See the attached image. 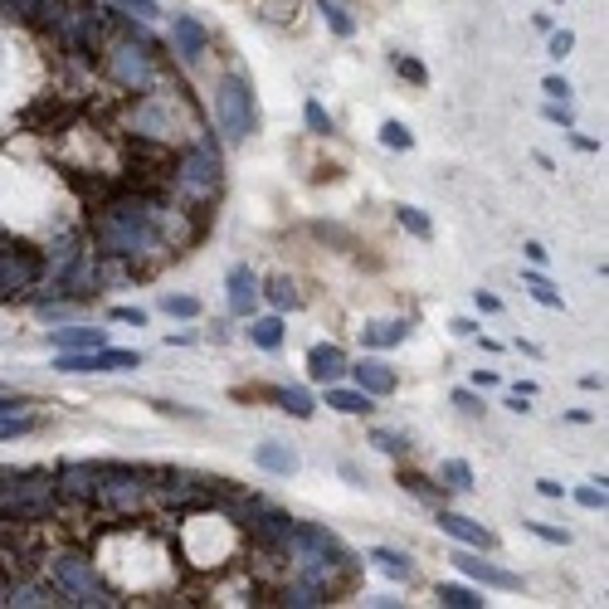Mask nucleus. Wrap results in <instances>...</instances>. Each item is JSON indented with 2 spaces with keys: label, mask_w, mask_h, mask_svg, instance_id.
<instances>
[{
  "label": "nucleus",
  "mask_w": 609,
  "mask_h": 609,
  "mask_svg": "<svg viewBox=\"0 0 609 609\" xmlns=\"http://www.w3.org/2000/svg\"><path fill=\"white\" fill-rule=\"evenodd\" d=\"M161 191H147V186H132V191H113L103 205H93L88 215V239L98 254L108 259H122L132 268V278H147L166 254L161 234H156V210H161Z\"/></svg>",
  "instance_id": "f257e3e1"
},
{
  "label": "nucleus",
  "mask_w": 609,
  "mask_h": 609,
  "mask_svg": "<svg viewBox=\"0 0 609 609\" xmlns=\"http://www.w3.org/2000/svg\"><path fill=\"white\" fill-rule=\"evenodd\" d=\"M220 186H225V156L210 137H195L181 156H171V195L176 205L186 210H210L220 200Z\"/></svg>",
  "instance_id": "f03ea898"
},
{
  "label": "nucleus",
  "mask_w": 609,
  "mask_h": 609,
  "mask_svg": "<svg viewBox=\"0 0 609 609\" xmlns=\"http://www.w3.org/2000/svg\"><path fill=\"white\" fill-rule=\"evenodd\" d=\"M54 468H0V522L10 527H39L54 522Z\"/></svg>",
  "instance_id": "7ed1b4c3"
},
{
  "label": "nucleus",
  "mask_w": 609,
  "mask_h": 609,
  "mask_svg": "<svg viewBox=\"0 0 609 609\" xmlns=\"http://www.w3.org/2000/svg\"><path fill=\"white\" fill-rule=\"evenodd\" d=\"M93 507L113 522H132L152 512V468L147 463H103Z\"/></svg>",
  "instance_id": "20e7f679"
},
{
  "label": "nucleus",
  "mask_w": 609,
  "mask_h": 609,
  "mask_svg": "<svg viewBox=\"0 0 609 609\" xmlns=\"http://www.w3.org/2000/svg\"><path fill=\"white\" fill-rule=\"evenodd\" d=\"M44 575H49V585L69 600V605H83V609H108L117 605V595L98 580V571H93V561L83 556V551H59V556H49V566H44Z\"/></svg>",
  "instance_id": "39448f33"
},
{
  "label": "nucleus",
  "mask_w": 609,
  "mask_h": 609,
  "mask_svg": "<svg viewBox=\"0 0 609 609\" xmlns=\"http://www.w3.org/2000/svg\"><path fill=\"white\" fill-rule=\"evenodd\" d=\"M229 522L239 527V532L249 536L254 546H273V551H283V541H288V532H293V512H283V507H273L268 497L259 493H234L225 502Z\"/></svg>",
  "instance_id": "423d86ee"
},
{
  "label": "nucleus",
  "mask_w": 609,
  "mask_h": 609,
  "mask_svg": "<svg viewBox=\"0 0 609 609\" xmlns=\"http://www.w3.org/2000/svg\"><path fill=\"white\" fill-rule=\"evenodd\" d=\"M215 122L225 142H244L259 132V108H254V83L244 74H225L215 88Z\"/></svg>",
  "instance_id": "0eeeda50"
},
{
  "label": "nucleus",
  "mask_w": 609,
  "mask_h": 609,
  "mask_svg": "<svg viewBox=\"0 0 609 609\" xmlns=\"http://www.w3.org/2000/svg\"><path fill=\"white\" fill-rule=\"evenodd\" d=\"M44 273H49V268H44V254H39L35 244L0 234V303L25 298L30 288L44 283Z\"/></svg>",
  "instance_id": "6e6552de"
},
{
  "label": "nucleus",
  "mask_w": 609,
  "mask_h": 609,
  "mask_svg": "<svg viewBox=\"0 0 609 609\" xmlns=\"http://www.w3.org/2000/svg\"><path fill=\"white\" fill-rule=\"evenodd\" d=\"M103 69H108V78H113L122 93H142L147 98L156 88V54L142 49V44H132V39L103 49Z\"/></svg>",
  "instance_id": "1a4fd4ad"
},
{
  "label": "nucleus",
  "mask_w": 609,
  "mask_h": 609,
  "mask_svg": "<svg viewBox=\"0 0 609 609\" xmlns=\"http://www.w3.org/2000/svg\"><path fill=\"white\" fill-rule=\"evenodd\" d=\"M98 468L103 463H59L54 468V497H59V507H93Z\"/></svg>",
  "instance_id": "9d476101"
},
{
  "label": "nucleus",
  "mask_w": 609,
  "mask_h": 609,
  "mask_svg": "<svg viewBox=\"0 0 609 609\" xmlns=\"http://www.w3.org/2000/svg\"><path fill=\"white\" fill-rule=\"evenodd\" d=\"M449 561H454L468 580L488 585V590H507V595H517V590H522V575L502 571V566H493V561H483V551H473V546H458V551H449Z\"/></svg>",
  "instance_id": "9b49d317"
},
{
  "label": "nucleus",
  "mask_w": 609,
  "mask_h": 609,
  "mask_svg": "<svg viewBox=\"0 0 609 609\" xmlns=\"http://www.w3.org/2000/svg\"><path fill=\"white\" fill-rule=\"evenodd\" d=\"M346 371H351V381L361 385L366 395H376V400L395 395V385H400L395 366H385L381 356H361V361H346Z\"/></svg>",
  "instance_id": "f8f14e48"
},
{
  "label": "nucleus",
  "mask_w": 609,
  "mask_h": 609,
  "mask_svg": "<svg viewBox=\"0 0 609 609\" xmlns=\"http://www.w3.org/2000/svg\"><path fill=\"white\" fill-rule=\"evenodd\" d=\"M171 49L186 59V64H200L210 54V30L195 20V15H171Z\"/></svg>",
  "instance_id": "ddd939ff"
},
{
  "label": "nucleus",
  "mask_w": 609,
  "mask_h": 609,
  "mask_svg": "<svg viewBox=\"0 0 609 609\" xmlns=\"http://www.w3.org/2000/svg\"><path fill=\"white\" fill-rule=\"evenodd\" d=\"M225 298L234 317H254V307H259V273L249 264H234L225 273Z\"/></svg>",
  "instance_id": "4468645a"
},
{
  "label": "nucleus",
  "mask_w": 609,
  "mask_h": 609,
  "mask_svg": "<svg viewBox=\"0 0 609 609\" xmlns=\"http://www.w3.org/2000/svg\"><path fill=\"white\" fill-rule=\"evenodd\" d=\"M439 532L454 536L458 546H473V551H493V532L483 527V522H473V517H463V512H449V507H439Z\"/></svg>",
  "instance_id": "2eb2a0df"
},
{
  "label": "nucleus",
  "mask_w": 609,
  "mask_h": 609,
  "mask_svg": "<svg viewBox=\"0 0 609 609\" xmlns=\"http://www.w3.org/2000/svg\"><path fill=\"white\" fill-rule=\"evenodd\" d=\"M307 376L317 385H332L346 376V351L337 342H317L307 351Z\"/></svg>",
  "instance_id": "dca6fc26"
},
{
  "label": "nucleus",
  "mask_w": 609,
  "mask_h": 609,
  "mask_svg": "<svg viewBox=\"0 0 609 609\" xmlns=\"http://www.w3.org/2000/svg\"><path fill=\"white\" fill-rule=\"evenodd\" d=\"M49 342L54 351H98V346H108V332L103 327H49Z\"/></svg>",
  "instance_id": "f3484780"
},
{
  "label": "nucleus",
  "mask_w": 609,
  "mask_h": 609,
  "mask_svg": "<svg viewBox=\"0 0 609 609\" xmlns=\"http://www.w3.org/2000/svg\"><path fill=\"white\" fill-rule=\"evenodd\" d=\"M410 332H415V322H410V317H390V322H371V327H361V342L371 346V351H390V346L405 342Z\"/></svg>",
  "instance_id": "a211bd4d"
},
{
  "label": "nucleus",
  "mask_w": 609,
  "mask_h": 609,
  "mask_svg": "<svg viewBox=\"0 0 609 609\" xmlns=\"http://www.w3.org/2000/svg\"><path fill=\"white\" fill-rule=\"evenodd\" d=\"M327 405H332V410H337V415H371V410H376V395H366V390H361V385H351V390H346V385H327Z\"/></svg>",
  "instance_id": "6ab92c4d"
},
{
  "label": "nucleus",
  "mask_w": 609,
  "mask_h": 609,
  "mask_svg": "<svg viewBox=\"0 0 609 609\" xmlns=\"http://www.w3.org/2000/svg\"><path fill=\"white\" fill-rule=\"evenodd\" d=\"M366 561H371L381 575H390V580H405V585L415 580V561H410L405 551H395V546H371Z\"/></svg>",
  "instance_id": "aec40b11"
},
{
  "label": "nucleus",
  "mask_w": 609,
  "mask_h": 609,
  "mask_svg": "<svg viewBox=\"0 0 609 609\" xmlns=\"http://www.w3.org/2000/svg\"><path fill=\"white\" fill-rule=\"evenodd\" d=\"M254 463H259L264 473H278V478H288V473H298V454H293L288 444H273V439L254 449Z\"/></svg>",
  "instance_id": "412c9836"
},
{
  "label": "nucleus",
  "mask_w": 609,
  "mask_h": 609,
  "mask_svg": "<svg viewBox=\"0 0 609 609\" xmlns=\"http://www.w3.org/2000/svg\"><path fill=\"white\" fill-rule=\"evenodd\" d=\"M142 366V351H127V346H98L93 351V371L98 376H108V371H137Z\"/></svg>",
  "instance_id": "4be33fe9"
},
{
  "label": "nucleus",
  "mask_w": 609,
  "mask_h": 609,
  "mask_svg": "<svg viewBox=\"0 0 609 609\" xmlns=\"http://www.w3.org/2000/svg\"><path fill=\"white\" fill-rule=\"evenodd\" d=\"M288 337V327H283V317L278 312H268V317H249V342L259 346V351H278Z\"/></svg>",
  "instance_id": "5701e85b"
},
{
  "label": "nucleus",
  "mask_w": 609,
  "mask_h": 609,
  "mask_svg": "<svg viewBox=\"0 0 609 609\" xmlns=\"http://www.w3.org/2000/svg\"><path fill=\"white\" fill-rule=\"evenodd\" d=\"M259 298L278 307V312H293V307H303V293H298V283L288 278V273H273L264 288H259Z\"/></svg>",
  "instance_id": "b1692460"
},
{
  "label": "nucleus",
  "mask_w": 609,
  "mask_h": 609,
  "mask_svg": "<svg viewBox=\"0 0 609 609\" xmlns=\"http://www.w3.org/2000/svg\"><path fill=\"white\" fill-rule=\"evenodd\" d=\"M317 15L327 20V30L337 39H351L356 35V20H351V10H346L342 0H317Z\"/></svg>",
  "instance_id": "393cba45"
},
{
  "label": "nucleus",
  "mask_w": 609,
  "mask_h": 609,
  "mask_svg": "<svg viewBox=\"0 0 609 609\" xmlns=\"http://www.w3.org/2000/svg\"><path fill=\"white\" fill-rule=\"evenodd\" d=\"M273 400H278V410H288L293 419H312V410H317L303 385H283V390H273Z\"/></svg>",
  "instance_id": "a878e982"
},
{
  "label": "nucleus",
  "mask_w": 609,
  "mask_h": 609,
  "mask_svg": "<svg viewBox=\"0 0 609 609\" xmlns=\"http://www.w3.org/2000/svg\"><path fill=\"white\" fill-rule=\"evenodd\" d=\"M439 483H444L449 493H473V468H468L463 458H444V463H439Z\"/></svg>",
  "instance_id": "bb28decb"
},
{
  "label": "nucleus",
  "mask_w": 609,
  "mask_h": 609,
  "mask_svg": "<svg viewBox=\"0 0 609 609\" xmlns=\"http://www.w3.org/2000/svg\"><path fill=\"white\" fill-rule=\"evenodd\" d=\"M400 488H405L410 497H419V502H439V497H449V488H444V483L434 488V483H429L424 473H415V468H400Z\"/></svg>",
  "instance_id": "cd10ccee"
},
{
  "label": "nucleus",
  "mask_w": 609,
  "mask_h": 609,
  "mask_svg": "<svg viewBox=\"0 0 609 609\" xmlns=\"http://www.w3.org/2000/svg\"><path fill=\"white\" fill-rule=\"evenodd\" d=\"M44 419L35 410H10V415H0V439H25V434H35Z\"/></svg>",
  "instance_id": "c85d7f7f"
},
{
  "label": "nucleus",
  "mask_w": 609,
  "mask_h": 609,
  "mask_svg": "<svg viewBox=\"0 0 609 609\" xmlns=\"http://www.w3.org/2000/svg\"><path fill=\"white\" fill-rule=\"evenodd\" d=\"M522 283H527V293H532L536 303L541 307H561V293H556V288H551V278H546V273H541V268H527V273H522Z\"/></svg>",
  "instance_id": "c756f323"
},
{
  "label": "nucleus",
  "mask_w": 609,
  "mask_h": 609,
  "mask_svg": "<svg viewBox=\"0 0 609 609\" xmlns=\"http://www.w3.org/2000/svg\"><path fill=\"white\" fill-rule=\"evenodd\" d=\"M161 312L176 317V322H195L200 317V298H191V293H161Z\"/></svg>",
  "instance_id": "7c9ffc66"
},
{
  "label": "nucleus",
  "mask_w": 609,
  "mask_h": 609,
  "mask_svg": "<svg viewBox=\"0 0 609 609\" xmlns=\"http://www.w3.org/2000/svg\"><path fill=\"white\" fill-rule=\"evenodd\" d=\"M439 605L444 609H483V595L473 585H439Z\"/></svg>",
  "instance_id": "2f4dec72"
},
{
  "label": "nucleus",
  "mask_w": 609,
  "mask_h": 609,
  "mask_svg": "<svg viewBox=\"0 0 609 609\" xmlns=\"http://www.w3.org/2000/svg\"><path fill=\"white\" fill-rule=\"evenodd\" d=\"M303 122H307V132H312V137H337V122H332V113H327L317 98H307V103H303Z\"/></svg>",
  "instance_id": "473e14b6"
},
{
  "label": "nucleus",
  "mask_w": 609,
  "mask_h": 609,
  "mask_svg": "<svg viewBox=\"0 0 609 609\" xmlns=\"http://www.w3.org/2000/svg\"><path fill=\"white\" fill-rule=\"evenodd\" d=\"M54 371H64V376H98L93 371V351H54Z\"/></svg>",
  "instance_id": "72a5a7b5"
},
{
  "label": "nucleus",
  "mask_w": 609,
  "mask_h": 609,
  "mask_svg": "<svg viewBox=\"0 0 609 609\" xmlns=\"http://www.w3.org/2000/svg\"><path fill=\"white\" fill-rule=\"evenodd\" d=\"M366 439H371L381 454H390V458H405V454H410V434H400V429H371Z\"/></svg>",
  "instance_id": "f704fd0d"
},
{
  "label": "nucleus",
  "mask_w": 609,
  "mask_h": 609,
  "mask_svg": "<svg viewBox=\"0 0 609 609\" xmlns=\"http://www.w3.org/2000/svg\"><path fill=\"white\" fill-rule=\"evenodd\" d=\"M395 220H400L405 234H415V239H434V225H429V215H424L419 205H400V210H395Z\"/></svg>",
  "instance_id": "c9c22d12"
},
{
  "label": "nucleus",
  "mask_w": 609,
  "mask_h": 609,
  "mask_svg": "<svg viewBox=\"0 0 609 609\" xmlns=\"http://www.w3.org/2000/svg\"><path fill=\"white\" fill-rule=\"evenodd\" d=\"M381 142L390 147V152H410V147H415V132H410L405 122H395V117H390V122L381 127Z\"/></svg>",
  "instance_id": "e433bc0d"
},
{
  "label": "nucleus",
  "mask_w": 609,
  "mask_h": 609,
  "mask_svg": "<svg viewBox=\"0 0 609 609\" xmlns=\"http://www.w3.org/2000/svg\"><path fill=\"white\" fill-rule=\"evenodd\" d=\"M522 527L532 536H541V541H551V546H571V532H566V527H551V522H536V517H527Z\"/></svg>",
  "instance_id": "4c0bfd02"
},
{
  "label": "nucleus",
  "mask_w": 609,
  "mask_h": 609,
  "mask_svg": "<svg viewBox=\"0 0 609 609\" xmlns=\"http://www.w3.org/2000/svg\"><path fill=\"white\" fill-rule=\"evenodd\" d=\"M113 10L137 15V20H161V5H156V0H113Z\"/></svg>",
  "instance_id": "58836bf2"
},
{
  "label": "nucleus",
  "mask_w": 609,
  "mask_h": 609,
  "mask_svg": "<svg viewBox=\"0 0 609 609\" xmlns=\"http://www.w3.org/2000/svg\"><path fill=\"white\" fill-rule=\"evenodd\" d=\"M35 10H39V0H0V20H35Z\"/></svg>",
  "instance_id": "ea45409f"
},
{
  "label": "nucleus",
  "mask_w": 609,
  "mask_h": 609,
  "mask_svg": "<svg viewBox=\"0 0 609 609\" xmlns=\"http://www.w3.org/2000/svg\"><path fill=\"white\" fill-rule=\"evenodd\" d=\"M395 74L410 78V83H429V74H424V64L419 59H410V54H395Z\"/></svg>",
  "instance_id": "a19ab883"
},
{
  "label": "nucleus",
  "mask_w": 609,
  "mask_h": 609,
  "mask_svg": "<svg viewBox=\"0 0 609 609\" xmlns=\"http://www.w3.org/2000/svg\"><path fill=\"white\" fill-rule=\"evenodd\" d=\"M571 49H575V35H571V30H551V44H546V54H551L556 64H561Z\"/></svg>",
  "instance_id": "79ce46f5"
},
{
  "label": "nucleus",
  "mask_w": 609,
  "mask_h": 609,
  "mask_svg": "<svg viewBox=\"0 0 609 609\" xmlns=\"http://www.w3.org/2000/svg\"><path fill=\"white\" fill-rule=\"evenodd\" d=\"M10 410H30V395H20V390H10L0 381V415H10Z\"/></svg>",
  "instance_id": "37998d69"
},
{
  "label": "nucleus",
  "mask_w": 609,
  "mask_h": 609,
  "mask_svg": "<svg viewBox=\"0 0 609 609\" xmlns=\"http://www.w3.org/2000/svg\"><path fill=\"white\" fill-rule=\"evenodd\" d=\"M575 502H580V507H590V512H605V502H609L605 483H600V488H580V493H575Z\"/></svg>",
  "instance_id": "c03bdc74"
},
{
  "label": "nucleus",
  "mask_w": 609,
  "mask_h": 609,
  "mask_svg": "<svg viewBox=\"0 0 609 609\" xmlns=\"http://www.w3.org/2000/svg\"><path fill=\"white\" fill-rule=\"evenodd\" d=\"M541 93H546L551 103H566V98H571V83H566V78H561V74H551V78H546V83H541Z\"/></svg>",
  "instance_id": "a18cd8bd"
},
{
  "label": "nucleus",
  "mask_w": 609,
  "mask_h": 609,
  "mask_svg": "<svg viewBox=\"0 0 609 609\" xmlns=\"http://www.w3.org/2000/svg\"><path fill=\"white\" fill-rule=\"evenodd\" d=\"M546 122H556V127H566V132H571V127H575V113L566 108V103H546Z\"/></svg>",
  "instance_id": "49530a36"
},
{
  "label": "nucleus",
  "mask_w": 609,
  "mask_h": 609,
  "mask_svg": "<svg viewBox=\"0 0 609 609\" xmlns=\"http://www.w3.org/2000/svg\"><path fill=\"white\" fill-rule=\"evenodd\" d=\"M454 405L463 410V415H483V400H478L473 390H454Z\"/></svg>",
  "instance_id": "de8ad7c7"
},
{
  "label": "nucleus",
  "mask_w": 609,
  "mask_h": 609,
  "mask_svg": "<svg viewBox=\"0 0 609 609\" xmlns=\"http://www.w3.org/2000/svg\"><path fill=\"white\" fill-rule=\"evenodd\" d=\"M113 322H132V327H147V312H142V307H113Z\"/></svg>",
  "instance_id": "09e8293b"
},
{
  "label": "nucleus",
  "mask_w": 609,
  "mask_h": 609,
  "mask_svg": "<svg viewBox=\"0 0 609 609\" xmlns=\"http://www.w3.org/2000/svg\"><path fill=\"white\" fill-rule=\"evenodd\" d=\"M449 327H454V337H478V322L473 317H454Z\"/></svg>",
  "instance_id": "8fccbe9b"
},
{
  "label": "nucleus",
  "mask_w": 609,
  "mask_h": 609,
  "mask_svg": "<svg viewBox=\"0 0 609 609\" xmlns=\"http://www.w3.org/2000/svg\"><path fill=\"white\" fill-rule=\"evenodd\" d=\"M478 312H502V298H497V293H483V288H478Z\"/></svg>",
  "instance_id": "3c124183"
},
{
  "label": "nucleus",
  "mask_w": 609,
  "mask_h": 609,
  "mask_svg": "<svg viewBox=\"0 0 609 609\" xmlns=\"http://www.w3.org/2000/svg\"><path fill=\"white\" fill-rule=\"evenodd\" d=\"M507 410H512V415H532V405H527V395H517V390L507 395Z\"/></svg>",
  "instance_id": "603ef678"
},
{
  "label": "nucleus",
  "mask_w": 609,
  "mask_h": 609,
  "mask_svg": "<svg viewBox=\"0 0 609 609\" xmlns=\"http://www.w3.org/2000/svg\"><path fill=\"white\" fill-rule=\"evenodd\" d=\"M527 264H536V268L546 264V244H536V239L527 244Z\"/></svg>",
  "instance_id": "864d4df0"
},
{
  "label": "nucleus",
  "mask_w": 609,
  "mask_h": 609,
  "mask_svg": "<svg viewBox=\"0 0 609 609\" xmlns=\"http://www.w3.org/2000/svg\"><path fill=\"white\" fill-rule=\"evenodd\" d=\"M536 493H541V497H561L566 488H561V483H551V478H541V483H536Z\"/></svg>",
  "instance_id": "5fc2aeb1"
},
{
  "label": "nucleus",
  "mask_w": 609,
  "mask_h": 609,
  "mask_svg": "<svg viewBox=\"0 0 609 609\" xmlns=\"http://www.w3.org/2000/svg\"><path fill=\"white\" fill-rule=\"evenodd\" d=\"M210 342H229V327H225V322H210Z\"/></svg>",
  "instance_id": "6e6d98bb"
},
{
  "label": "nucleus",
  "mask_w": 609,
  "mask_h": 609,
  "mask_svg": "<svg viewBox=\"0 0 609 609\" xmlns=\"http://www.w3.org/2000/svg\"><path fill=\"white\" fill-rule=\"evenodd\" d=\"M371 605H381V609H395V605H405V600H395V595H371Z\"/></svg>",
  "instance_id": "4d7b16f0"
}]
</instances>
